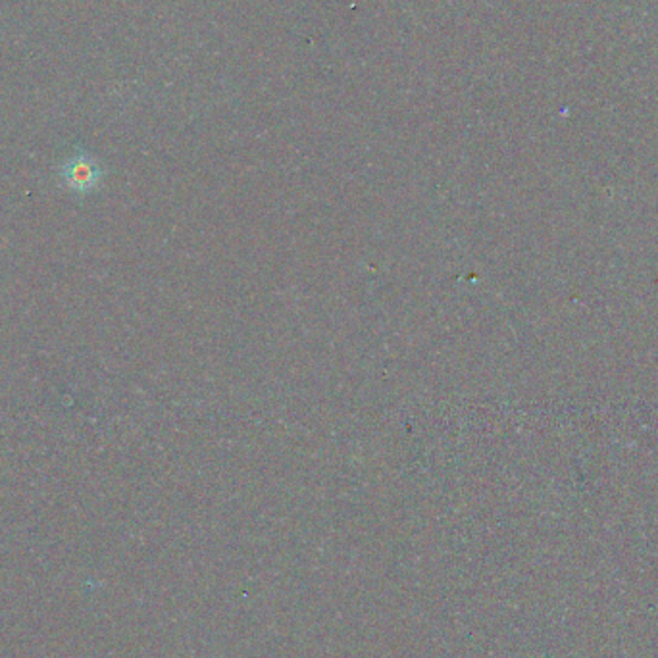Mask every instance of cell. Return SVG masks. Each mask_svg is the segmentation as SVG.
I'll list each match as a JSON object with an SVG mask.
<instances>
[{
  "label": "cell",
  "instance_id": "obj_1",
  "mask_svg": "<svg viewBox=\"0 0 658 658\" xmlns=\"http://www.w3.org/2000/svg\"><path fill=\"white\" fill-rule=\"evenodd\" d=\"M60 177L67 189L86 195L98 187L100 179H103V167L86 150H77L62 164Z\"/></svg>",
  "mask_w": 658,
  "mask_h": 658
}]
</instances>
